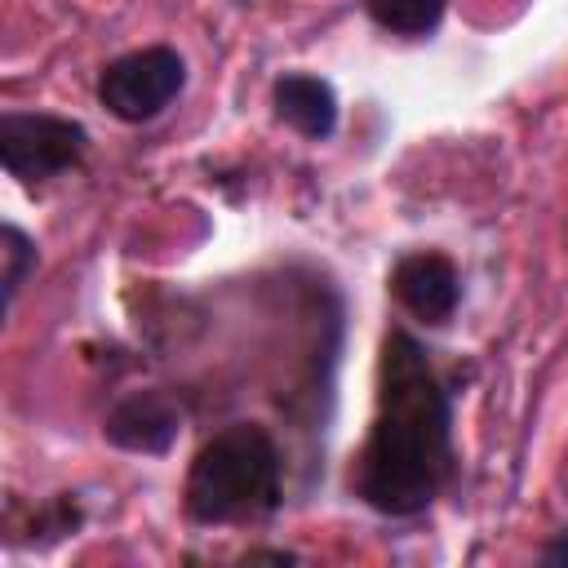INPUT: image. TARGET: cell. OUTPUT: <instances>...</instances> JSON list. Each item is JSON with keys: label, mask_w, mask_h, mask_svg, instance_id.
<instances>
[{"label": "cell", "mask_w": 568, "mask_h": 568, "mask_svg": "<svg viewBox=\"0 0 568 568\" xmlns=\"http://www.w3.org/2000/svg\"><path fill=\"white\" fill-rule=\"evenodd\" d=\"M280 501H284V453L266 426L235 422L200 444L182 488V506L191 524L204 528L253 524L275 515Z\"/></svg>", "instance_id": "2"}, {"label": "cell", "mask_w": 568, "mask_h": 568, "mask_svg": "<svg viewBox=\"0 0 568 568\" xmlns=\"http://www.w3.org/2000/svg\"><path fill=\"white\" fill-rule=\"evenodd\" d=\"M453 462V390L439 382L426 346L408 328H390L382 337L377 408L351 470V493L386 519H413L444 493Z\"/></svg>", "instance_id": "1"}, {"label": "cell", "mask_w": 568, "mask_h": 568, "mask_svg": "<svg viewBox=\"0 0 568 568\" xmlns=\"http://www.w3.org/2000/svg\"><path fill=\"white\" fill-rule=\"evenodd\" d=\"M182 413L164 390H133L124 399H115V408L102 422L106 444L124 448V453H142V457H164L178 439Z\"/></svg>", "instance_id": "6"}, {"label": "cell", "mask_w": 568, "mask_h": 568, "mask_svg": "<svg viewBox=\"0 0 568 568\" xmlns=\"http://www.w3.org/2000/svg\"><path fill=\"white\" fill-rule=\"evenodd\" d=\"M390 293L395 302L417 320V324H448L457 315V302H462V275L453 266V257L435 253V248H422V253H404L390 271Z\"/></svg>", "instance_id": "5"}, {"label": "cell", "mask_w": 568, "mask_h": 568, "mask_svg": "<svg viewBox=\"0 0 568 568\" xmlns=\"http://www.w3.org/2000/svg\"><path fill=\"white\" fill-rule=\"evenodd\" d=\"M186 89V62L169 44H142L111 58L98 75V102L120 124H146L164 115Z\"/></svg>", "instance_id": "3"}, {"label": "cell", "mask_w": 568, "mask_h": 568, "mask_svg": "<svg viewBox=\"0 0 568 568\" xmlns=\"http://www.w3.org/2000/svg\"><path fill=\"white\" fill-rule=\"evenodd\" d=\"M364 9L382 31L399 40H426L439 31L448 0H364Z\"/></svg>", "instance_id": "8"}, {"label": "cell", "mask_w": 568, "mask_h": 568, "mask_svg": "<svg viewBox=\"0 0 568 568\" xmlns=\"http://www.w3.org/2000/svg\"><path fill=\"white\" fill-rule=\"evenodd\" d=\"M271 106L293 133H302L311 142H324L337 129V93L328 80H320L311 71H284L271 84Z\"/></svg>", "instance_id": "7"}, {"label": "cell", "mask_w": 568, "mask_h": 568, "mask_svg": "<svg viewBox=\"0 0 568 568\" xmlns=\"http://www.w3.org/2000/svg\"><path fill=\"white\" fill-rule=\"evenodd\" d=\"M541 559H546V564H568V532H559L555 541H546V546H541Z\"/></svg>", "instance_id": "10"}, {"label": "cell", "mask_w": 568, "mask_h": 568, "mask_svg": "<svg viewBox=\"0 0 568 568\" xmlns=\"http://www.w3.org/2000/svg\"><path fill=\"white\" fill-rule=\"evenodd\" d=\"M89 155V129L53 111H4L0 115V160L22 186L53 182Z\"/></svg>", "instance_id": "4"}, {"label": "cell", "mask_w": 568, "mask_h": 568, "mask_svg": "<svg viewBox=\"0 0 568 568\" xmlns=\"http://www.w3.org/2000/svg\"><path fill=\"white\" fill-rule=\"evenodd\" d=\"M0 257H4V271H0V284H4V311H13L27 275L36 271V240L22 231V226H4L0 231Z\"/></svg>", "instance_id": "9"}]
</instances>
